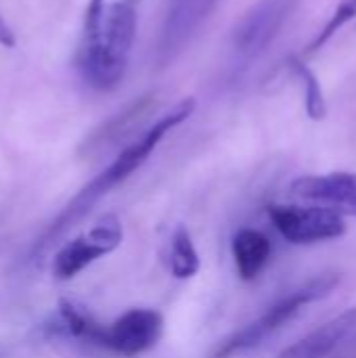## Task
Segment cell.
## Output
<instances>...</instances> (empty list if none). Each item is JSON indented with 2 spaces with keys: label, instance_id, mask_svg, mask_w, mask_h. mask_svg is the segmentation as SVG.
Wrapping results in <instances>:
<instances>
[{
  "label": "cell",
  "instance_id": "6da1fadb",
  "mask_svg": "<svg viewBox=\"0 0 356 358\" xmlns=\"http://www.w3.org/2000/svg\"><path fill=\"white\" fill-rule=\"evenodd\" d=\"M197 107V101L193 96L183 99L180 103H176L170 111H166L162 117H157L138 138H134L128 147H124L120 151V155L97 176L92 178L67 206L65 210L59 214V218L50 224L48 233L42 237V241L38 243V248H46L52 243V239H57L59 235H63L69 227H73L80 218H84L92 206L103 199L109 191H113L118 185H122L126 178H130L149 157L151 153L157 149V145L166 138L168 132H172L174 128H178L183 122H187L193 111Z\"/></svg>",
  "mask_w": 356,
  "mask_h": 358
},
{
  "label": "cell",
  "instance_id": "7a4b0ae2",
  "mask_svg": "<svg viewBox=\"0 0 356 358\" xmlns=\"http://www.w3.org/2000/svg\"><path fill=\"white\" fill-rule=\"evenodd\" d=\"M136 38V10L128 0L105 4L101 15L84 23L78 50V71L86 86L99 92L115 90L130 63Z\"/></svg>",
  "mask_w": 356,
  "mask_h": 358
},
{
  "label": "cell",
  "instance_id": "3957f363",
  "mask_svg": "<svg viewBox=\"0 0 356 358\" xmlns=\"http://www.w3.org/2000/svg\"><path fill=\"white\" fill-rule=\"evenodd\" d=\"M300 4L302 0H258L252 4L231 29V69L241 73L264 57Z\"/></svg>",
  "mask_w": 356,
  "mask_h": 358
},
{
  "label": "cell",
  "instance_id": "277c9868",
  "mask_svg": "<svg viewBox=\"0 0 356 358\" xmlns=\"http://www.w3.org/2000/svg\"><path fill=\"white\" fill-rule=\"evenodd\" d=\"M338 283H340V277L332 275V273L311 279L302 287L294 289L290 296L275 302L260 319H256L254 323L245 325L241 331L227 338L212 358H231L239 355V352H245V350H252V348L260 346L264 340H269L279 329H283L294 317H298L308 304L329 296L336 289Z\"/></svg>",
  "mask_w": 356,
  "mask_h": 358
},
{
  "label": "cell",
  "instance_id": "5b68a950",
  "mask_svg": "<svg viewBox=\"0 0 356 358\" xmlns=\"http://www.w3.org/2000/svg\"><path fill=\"white\" fill-rule=\"evenodd\" d=\"M124 239V229L118 216H103L88 233L67 241L52 260V275L61 281H69L88 268L99 258L115 252Z\"/></svg>",
  "mask_w": 356,
  "mask_h": 358
},
{
  "label": "cell",
  "instance_id": "8992f818",
  "mask_svg": "<svg viewBox=\"0 0 356 358\" xmlns=\"http://www.w3.org/2000/svg\"><path fill=\"white\" fill-rule=\"evenodd\" d=\"M269 216L283 239L294 245H311L338 239L346 233L342 214L323 206H271Z\"/></svg>",
  "mask_w": 356,
  "mask_h": 358
},
{
  "label": "cell",
  "instance_id": "52a82bcc",
  "mask_svg": "<svg viewBox=\"0 0 356 358\" xmlns=\"http://www.w3.org/2000/svg\"><path fill=\"white\" fill-rule=\"evenodd\" d=\"M164 331V317L151 308H132L109 327L101 325L94 346L118 357L132 358L151 350Z\"/></svg>",
  "mask_w": 356,
  "mask_h": 358
},
{
  "label": "cell",
  "instance_id": "ba28073f",
  "mask_svg": "<svg viewBox=\"0 0 356 358\" xmlns=\"http://www.w3.org/2000/svg\"><path fill=\"white\" fill-rule=\"evenodd\" d=\"M220 2L222 0H170L157 40L155 59L159 67L170 65L189 46Z\"/></svg>",
  "mask_w": 356,
  "mask_h": 358
},
{
  "label": "cell",
  "instance_id": "9c48e42d",
  "mask_svg": "<svg viewBox=\"0 0 356 358\" xmlns=\"http://www.w3.org/2000/svg\"><path fill=\"white\" fill-rule=\"evenodd\" d=\"M290 193L338 214L356 216V172L308 174L292 180Z\"/></svg>",
  "mask_w": 356,
  "mask_h": 358
},
{
  "label": "cell",
  "instance_id": "30bf717a",
  "mask_svg": "<svg viewBox=\"0 0 356 358\" xmlns=\"http://www.w3.org/2000/svg\"><path fill=\"white\" fill-rule=\"evenodd\" d=\"M353 331H356V306L315 329L300 342L285 348L277 358H325L329 357Z\"/></svg>",
  "mask_w": 356,
  "mask_h": 358
},
{
  "label": "cell",
  "instance_id": "8fae6325",
  "mask_svg": "<svg viewBox=\"0 0 356 358\" xmlns=\"http://www.w3.org/2000/svg\"><path fill=\"white\" fill-rule=\"evenodd\" d=\"M271 254H273L271 239L256 229H241L233 237L235 268L243 281L256 279L269 264Z\"/></svg>",
  "mask_w": 356,
  "mask_h": 358
},
{
  "label": "cell",
  "instance_id": "7c38bea8",
  "mask_svg": "<svg viewBox=\"0 0 356 358\" xmlns=\"http://www.w3.org/2000/svg\"><path fill=\"white\" fill-rule=\"evenodd\" d=\"M153 107V99L151 96H141L134 103L126 105L120 113H115L111 120H107L86 143V151H101L107 145H113L118 138H122L126 132H130V128H134V124H138Z\"/></svg>",
  "mask_w": 356,
  "mask_h": 358
},
{
  "label": "cell",
  "instance_id": "4fadbf2b",
  "mask_svg": "<svg viewBox=\"0 0 356 358\" xmlns=\"http://www.w3.org/2000/svg\"><path fill=\"white\" fill-rule=\"evenodd\" d=\"M287 69L294 76V80L300 84L302 92H304V107H306L308 117L315 120V122L325 120V115H327V101H325V94H323V88H321V82L317 80V76L298 57H292L287 61Z\"/></svg>",
  "mask_w": 356,
  "mask_h": 358
},
{
  "label": "cell",
  "instance_id": "5bb4252c",
  "mask_svg": "<svg viewBox=\"0 0 356 358\" xmlns=\"http://www.w3.org/2000/svg\"><path fill=\"white\" fill-rule=\"evenodd\" d=\"M168 266L176 279H191L193 275H197V271L201 266L199 254L195 250V243H193L187 227H178L172 235Z\"/></svg>",
  "mask_w": 356,
  "mask_h": 358
},
{
  "label": "cell",
  "instance_id": "9a60e30c",
  "mask_svg": "<svg viewBox=\"0 0 356 358\" xmlns=\"http://www.w3.org/2000/svg\"><path fill=\"white\" fill-rule=\"evenodd\" d=\"M353 19H356V0H342L338 6H336V10H334V15L329 17V21L323 25V29H319V34L313 38V42L308 44V55H313V52H317V50H321L344 25H348Z\"/></svg>",
  "mask_w": 356,
  "mask_h": 358
},
{
  "label": "cell",
  "instance_id": "2e32d148",
  "mask_svg": "<svg viewBox=\"0 0 356 358\" xmlns=\"http://www.w3.org/2000/svg\"><path fill=\"white\" fill-rule=\"evenodd\" d=\"M0 46H4V48H15L17 46V36H15L13 27L6 23L2 13H0Z\"/></svg>",
  "mask_w": 356,
  "mask_h": 358
},
{
  "label": "cell",
  "instance_id": "e0dca14e",
  "mask_svg": "<svg viewBox=\"0 0 356 358\" xmlns=\"http://www.w3.org/2000/svg\"><path fill=\"white\" fill-rule=\"evenodd\" d=\"M103 6H105V0H90V2H88V8H86L84 23H90V21H94V19L101 15Z\"/></svg>",
  "mask_w": 356,
  "mask_h": 358
},
{
  "label": "cell",
  "instance_id": "ac0fdd59",
  "mask_svg": "<svg viewBox=\"0 0 356 358\" xmlns=\"http://www.w3.org/2000/svg\"><path fill=\"white\" fill-rule=\"evenodd\" d=\"M128 2H132V4H134V2H138V0H128Z\"/></svg>",
  "mask_w": 356,
  "mask_h": 358
}]
</instances>
